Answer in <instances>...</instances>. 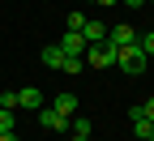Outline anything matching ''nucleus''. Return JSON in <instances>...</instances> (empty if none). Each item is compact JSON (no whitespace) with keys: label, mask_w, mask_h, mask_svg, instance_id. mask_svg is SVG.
I'll list each match as a JSON object with an SVG mask.
<instances>
[{"label":"nucleus","mask_w":154,"mask_h":141,"mask_svg":"<svg viewBox=\"0 0 154 141\" xmlns=\"http://www.w3.org/2000/svg\"><path fill=\"white\" fill-rule=\"evenodd\" d=\"M51 107L60 111L64 120H73V115H77V94H69V90H64V94H56V103H51Z\"/></svg>","instance_id":"6e6552de"},{"label":"nucleus","mask_w":154,"mask_h":141,"mask_svg":"<svg viewBox=\"0 0 154 141\" xmlns=\"http://www.w3.org/2000/svg\"><path fill=\"white\" fill-rule=\"evenodd\" d=\"M120 5H128V9H137V5H146V0H120Z\"/></svg>","instance_id":"a211bd4d"},{"label":"nucleus","mask_w":154,"mask_h":141,"mask_svg":"<svg viewBox=\"0 0 154 141\" xmlns=\"http://www.w3.org/2000/svg\"><path fill=\"white\" fill-rule=\"evenodd\" d=\"M82 69H86V60H82V56H69L64 64H60V73H82Z\"/></svg>","instance_id":"ddd939ff"},{"label":"nucleus","mask_w":154,"mask_h":141,"mask_svg":"<svg viewBox=\"0 0 154 141\" xmlns=\"http://www.w3.org/2000/svg\"><path fill=\"white\" fill-rule=\"evenodd\" d=\"M146 64H150V60H146V51H141L137 43H133V47H120V51H116V69H124L128 77H141V73H146Z\"/></svg>","instance_id":"f257e3e1"},{"label":"nucleus","mask_w":154,"mask_h":141,"mask_svg":"<svg viewBox=\"0 0 154 141\" xmlns=\"http://www.w3.org/2000/svg\"><path fill=\"white\" fill-rule=\"evenodd\" d=\"M137 30H133V26H107V43L116 47V51H120V47H133V43H137Z\"/></svg>","instance_id":"7ed1b4c3"},{"label":"nucleus","mask_w":154,"mask_h":141,"mask_svg":"<svg viewBox=\"0 0 154 141\" xmlns=\"http://www.w3.org/2000/svg\"><path fill=\"white\" fill-rule=\"evenodd\" d=\"M17 107L38 111V107H43V90H38V86H22V90H17Z\"/></svg>","instance_id":"39448f33"},{"label":"nucleus","mask_w":154,"mask_h":141,"mask_svg":"<svg viewBox=\"0 0 154 141\" xmlns=\"http://www.w3.org/2000/svg\"><path fill=\"white\" fill-rule=\"evenodd\" d=\"M69 141H90V137H77V133H73V137H69Z\"/></svg>","instance_id":"aec40b11"},{"label":"nucleus","mask_w":154,"mask_h":141,"mask_svg":"<svg viewBox=\"0 0 154 141\" xmlns=\"http://www.w3.org/2000/svg\"><path fill=\"white\" fill-rule=\"evenodd\" d=\"M38 60H43V64H47V69H60V64H64V60H69V56H64L60 47H56V43H47L43 51H38Z\"/></svg>","instance_id":"1a4fd4ad"},{"label":"nucleus","mask_w":154,"mask_h":141,"mask_svg":"<svg viewBox=\"0 0 154 141\" xmlns=\"http://www.w3.org/2000/svg\"><path fill=\"white\" fill-rule=\"evenodd\" d=\"M56 47H60L64 56H82V51H86V38H82V34H73V30H64Z\"/></svg>","instance_id":"0eeeda50"},{"label":"nucleus","mask_w":154,"mask_h":141,"mask_svg":"<svg viewBox=\"0 0 154 141\" xmlns=\"http://www.w3.org/2000/svg\"><path fill=\"white\" fill-rule=\"evenodd\" d=\"M0 107H5V111H17V90H5V94H0Z\"/></svg>","instance_id":"2eb2a0df"},{"label":"nucleus","mask_w":154,"mask_h":141,"mask_svg":"<svg viewBox=\"0 0 154 141\" xmlns=\"http://www.w3.org/2000/svg\"><path fill=\"white\" fill-rule=\"evenodd\" d=\"M82 26H86V13H82V9H73V13H69V22H64V30L82 34Z\"/></svg>","instance_id":"9b49d317"},{"label":"nucleus","mask_w":154,"mask_h":141,"mask_svg":"<svg viewBox=\"0 0 154 141\" xmlns=\"http://www.w3.org/2000/svg\"><path fill=\"white\" fill-rule=\"evenodd\" d=\"M90 5H120V0H90Z\"/></svg>","instance_id":"6ab92c4d"},{"label":"nucleus","mask_w":154,"mask_h":141,"mask_svg":"<svg viewBox=\"0 0 154 141\" xmlns=\"http://www.w3.org/2000/svg\"><path fill=\"white\" fill-rule=\"evenodd\" d=\"M82 60H86V69H111V64H116V47L103 38V43L86 47V51H82Z\"/></svg>","instance_id":"f03ea898"},{"label":"nucleus","mask_w":154,"mask_h":141,"mask_svg":"<svg viewBox=\"0 0 154 141\" xmlns=\"http://www.w3.org/2000/svg\"><path fill=\"white\" fill-rule=\"evenodd\" d=\"M38 124H43V128H51V133H69V120L56 111V107H38Z\"/></svg>","instance_id":"20e7f679"},{"label":"nucleus","mask_w":154,"mask_h":141,"mask_svg":"<svg viewBox=\"0 0 154 141\" xmlns=\"http://www.w3.org/2000/svg\"><path fill=\"white\" fill-rule=\"evenodd\" d=\"M137 47H141V51H146V60H150V56H154V30H146V34H141V38H137Z\"/></svg>","instance_id":"4468645a"},{"label":"nucleus","mask_w":154,"mask_h":141,"mask_svg":"<svg viewBox=\"0 0 154 141\" xmlns=\"http://www.w3.org/2000/svg\"><path fill=\"white\" fill-rule=\"evenodd\" d=\"M82 38H86V47L103 43V38H107V26L99 22V17H86V26H82Z\"/></svg>","instance_id":"423d86ee"},{"label":"nucleus","mask_w":154,"mask_h":141,"mask_svg":"<svg viewBox=\"0 0 154 141\" xmlns=\"http://www.w3.org/2000/svg\"><path fill=\"white\" fill-rule=\"evenodd\" d=\"M0 141H22V137H17V133H0Z\"/></svg>","instance_id":"f3484780"},{"label":"nucleus","mask_w":154,"mask_h":141,"mask_svg":"<svg viewBox=\"0 0 154 141\" xmlns=\"http://www.w3.org/2000/svg\"><path fill=\"white\" fill-rule=\"evenodd\" d=\"M146 5H154V0H146Z\"/></svg>","instance_id":"4be33fe9"},{"label":"nucleus","mask_w":154,"mask_h":141,"mask_svg":"<svg viewBox=\"0 0 154 141\" xmlns=\"http://www.w3.org/2000/svg\"><path fill=\"white\" fill-rule=\"evenodd\" d=\"M150 30H154V26H150Z\"/></svg>","instance_id":"5701e85b"},{"label":"nucleus","mask_w":154,"mask_h":141,"mask_svg":"<svg viewBox=\"0 0 154 141\" xmlns=\"http://www.w3.org/2000/svg\"><path fill=\"white\" fill-rule=\"evenodd\" d=\"M146 141H154V128H150V137H146Z\"/></svg>","instance_id":"412c9836"},{"label":"nucleus","mask_w":154,"mask_h":141,"mask_svg":"<svg viewBox=\"0 0 154 141\" xmlns=\"http://www.w3.org/2000/svg\"><path fill=\"white\" fill-rule=\"evenodd\" d=\"M90 128H94V124H90L86 115H73V120H69V133H77V137H90Z\"/></svg>","instance_id":"9d476101"},{"label":"nucleus","mask_w":154,"mask_h":141,"mask_svg":"<svg viewBox=\"0 0 154 141\" xmlns=\"http://www.w3.org/2000/svg\"><path fill=\"white\" fill-rule=\"evenodd\" d=\"M13 124H17V111H5V107H0V133H13Z\"/></svg>","instance_id":"f8f14e48"},{"label":"nucleus","mask_w":154,"mask_h":141,"mask_svg":"<svg viewBox=\"0 0 154 141\" xmlns=\"http://www.w3.org/2000/svg\"><path fill=\"white\" fill-rule=\"evenodd\" d=\"M141 115L150 120V124H154V98H146V103H141Z\"/></svg>","instance_id":"dca6fc26"}]
</instances>
